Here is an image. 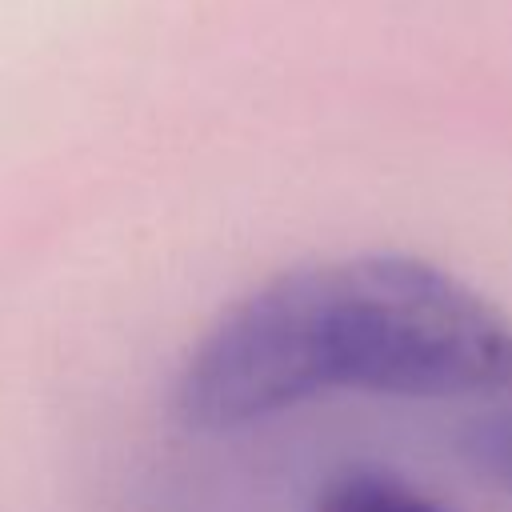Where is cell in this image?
I'll return each instance as SVG.
<instances>
[{
	"label": "cell",
	"instance_id": "3957f363",
	"mask_svg": "<svg viewBox=\"0 0 512 512\" xmlns=\"http://www.w3.org/2000/svg\"><path fill=\"white\" fill-rule=\"evenodd\" d=\"M460 456L480 476L512 492V404L472 420L460 436Z\"/></svg>",
	"mask_w": 512,
	"mask_h": 512
},
{
	"label": "cell",
	"instance_id": "6da1fadb",
	"mask_svg": "<svg viewBox=\"0 0 512 512\" xmlns=\"http://www.w3.org/2000/svg\"><path fill=\"white\" fill-rule=\"evenodd\" d=\"M460 400L512 388V320L452 272L364 252L276 272L188 352L176 412L232 432L320 392Z\"/></svg>",
	"mask_w": 512,
	"mask_h": 512
},
{
	"label": "cell",
	"instance_id": "7a4b0ae2",
	"mask_svg": "<svg viewBox=\"0 0 512 512\" xmlns=\"http://www.w3.org/2000/svg\"><path fill=\"white\" fill-rule=\"evenodd\" d=\"M316 512H444V508L424 492H416L412 484H404L400 476L352 468L324 484Z\"/></svg>",
	"mask_w": 512,
	"mask_h": 512
}]
</instances>
